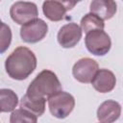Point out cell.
<instances>
[{
  "label": "cell",
  "instance_id": "1",
  "mask_svg": "<svg viewBox=\"0 0 123 123\" xmlns=\"http://www.w3.org/2000/svg\"><path fill=\"white\" fill-rule=\"evenodd\" d=\"M37 67V57L32 50L18 46L6 59L5 69L9 77L22 81L27 79Z\"/></svg>",
  "mask_w": 123,
  "mask_h": 123
},
{
  "label": "cell",
  "instance_id": "2",
  "mask_svg": "<svg viewBox=\"0 0 123 123\" xmlns=\"http://www.w3.org/2000/svg\"><path fill=\"white\" fill-rule=\"evenodd\" d=\"M60 90H62V84L57 75L51 70L44 69L30 83L26 94L34 97L48 98Z\"/></svg>",
  "mask_w": 123,
  "mask_h": 123
},
{
  "label": "cell",
  "instance_id": "3",
  "mask_svg": "<svg viewBox=\"0 0 123 123\" xmlns=\"http://www.w3.org/2000/svg\"><path fill=\"white\" fill-rule=\"evenodd\" d=\"M50 113L57 118L63 119L67 117L75 107L74 97L66 91L60 90L47 98Z\"/></svg>",
  "mask_w": 123,
  "mask_h": 123
},
{
  "label": "cell",
  "instance_id": "4",
  "mask_svg": "<svg viewBox=\"0 0 123 123\" xmlns=\"http://www.w3.org/2000/svg\"><path fill=\"white\" fill-rule=\"evenodd\" d=\"M85 44L88 52L94 56H105L111 47V37L103 30H92L86 33Z\"/></svg>",
  "mask_w": 123,
  "mask_h": 123
},
{
  "label": "cell",
  "instance_id": "5",
  "mask_svg": "<svg viewBox=\"0 0 123 123\" xmlns=\"http://www.w3.org/2000/svg\"><path fill=\"white\" fill-rule=\"evenodd\" d=\"M10 15L15 23L24 25L37 18V6L33 2L17 1L13 3L10 8Z\"/></svg>",
  "mask_w": 123,
  "mask_h": 123
},
{
  "label": "cell",
  "instance_id": "6",
  "mask_svg": "<svg viewBox=\"0 0 123 123\" xmlns=\"http://www.w3.org/2000/svg\"><path fill=\"white\" fill-rule=\"evenodd\" d=\"M47 32V23L40 18H36L22 25V27L20 28V37L24 42L37 43L45 37Z\"/></svg>",
  "mask_w": 123,
  "mask_h": 123
},
{
  "label": "cell",
  "instance_id": "7",
  "mask_svg": "<svg viewBox=\"0 0 123 123\" xmlns=\"http://www.w3.org/2000/svg\"><path fill=\"white\" fill-rule=\"evenodd\" d=\"M98 69L99 65L96 61L90 58H83L74 63L72 67V75L78 82L88 84L92 81Z\"/></svg>",
  "mask_w": 123,
  "mask_h": 123
},
{
  "label": "cell",
  "instance_id": "8",
  "mask_svg": "<svg viewBox=\"0 0 123 123\" xmlns=\"http://www.w3.org/2000/svg\"><path fill=\"white\" fill-rule=\"evenodd\" d=\"M82 29L77 23L70 22L63 25L59 30L57 39L62 47L72 48L79 43L82 38Z\"/></svg>",
  "mask_w": 123,
  "mask_h": 123
},
{
  "label": "cell",
  "instance_id": "9",
  "mask_svg": "<svg viewBox=\"0 0 123 123\" xmlns=\"http://www.w3.org/2000/svg\"><path fill=\"white\" fill-rule=\"evenodd\" d=\"M95 90L100 93H107L111 91L116 85V78L113 72L109 69H98L92 81L90 82Z\"/></svg>",
  "mask_w": 123,
  "mask_h": 123
},
{
  "label": "cell",
  "instance_id": "10",
  "mask_svg": "<svg viewBox=\"0 0 123 123\" xmlns=\"http://www.w3.org/2000/svg\"><path fill=\"white\" fill-rule=\"evenodd\" d=\"M121 114V106L114 100L103 102L97 110V119L102 123L114 122Z\"/></svg>",
  "mask_w": 123,
  "mask_h": 123
},
{
  "label": "cell",
  "instance_id": "11",
  "mask_svg": "<svg viewBox=\"0 0 123 123\" xmlns=\"http://www.w3.org/2000/svg\"><path fill=\"white\" fill-rule=\"evenodd\" d=\"M90 12L98 15L103 20L111 19L117 11L114 0H92L89 6Z\"/></svg>",
  "mask_w": 123,
  "mask_h": 123
},
{
  "label": "cell",
  "instance_id": "12",
  "mask_svg": "<svg viewBox=\"0 0 123 123\" xmlns=\"http://www.w3.org/2000/svg\"><path fill=\"white\" fill-rule=\"evenodd\" d=\"M46 98L44 97H34L25 93L20 100V108L32 112L37 117L41 116L45 111Z\"/></svg>",
  "mask_w": 123,
  "mask_h": 123
},
{
  "label": "cell",
  "instance_id": "13",
  "mask_svg": "<svg viewBox=\"0 0 123 123\" xmlns=\"http://www.w3.org/2000/svg\"><path fill=\"white\" fill-rule=\"evenodd\" d=\"M42 12L49 20L61 21L64 18L67 10L56 0H45L42 4Z\"/></svg>",
  "mask_w": 123,
  "mask_h": 123
},
{
  "label": "cell",
  "instance_id": "14",
  "mask_svg": "<svg viewBox=\"0 0 123 123\" xmlns=\"http://www.w3.org/2000/svg\"><path fill=\"white\" fill-rule=\"evenodd\" d=\"M18 104L16 93L10 88L0 89V112L12 111Z\"/></svg>",
  "mask_w": 123,
  "mask_h": 123
},
{
  "label": "cell",
  "instance_id": "15",
  "mask_svg": "<svg viewBox=\"0 0 123 123\" xmlns=\"http://www.w3.org/2000/svg\"><path fill=\"white\" fill-rule=\"evenodd\" d=\"M80 27L82 29V32H85L86 34L92 31V30H104L105 23L102 18H100L98 15L89 12L86 13L80 22Z\"/></svg>",
  "mask_w": 123,
  "mask_h": 123
},
{
  "label": "cell",
  "instance_id": "16",
  "mask_svg": "<svg viewBox=\"0 0 123 123\" xmlns=\"http://www.w3.org/2000/svg\"><path fill=\"white\" fill-rule=\"evenodd\" d=\"M37 117L33 114L32 112L20 108L17 110H13L11 114L10 122L11 123H17V122H28V123H36Z\"/></svg>",
  "mask_w": 123,
  "mask_h": 123
},
{
  "label": "cell",
  "instance_id": "17",
  "mask_svg": "<svg viewBox=\"0 0 123 123\" xmlns=\"http://www.w3.org/2000/svg\"><path fill=\"white\" fill-rule=\"evenodd\" d=\"M12 30L6 23L0 22V54L5 53L12 42Z\"/></svg>",
  "mask_w": 123,
  "mask_h": 123
},
{
  "label": "cell",
  "instance_id": "18",
  "mask_svg": "<svg viewBox=\"0 0 123 123\" xmlns=\"http://www.w3.org/2000/svg\"><path fill=\"white\" fill-rule=\"evenodd\" d=\"M56 1L60 2L62 5H63L64 8H65L67 11H70V10H72V9L76 6L77 3L81 2L82 0H56Z\"/></svg>",
  "mask_w": 123,
  "mask_h": 123
},
{
  "label": "cell",
  "instance_id": "19",
  "mask_svg": "<svg viewBox=\"0 0 123 123\" xmlns=\"http://www.w3.org/2000/svg\"><path fill=\"white\" fill-rule=\"evenodd\" d=\"M0 22H1V19H0Z\"/></svg>",
  "mask_w": 123,
  "mask_h": 123
},
{
  "label": "cell",
  "instance_id": "20",
  "mask_svg": "<svg viewBox=\"0 0 123 123\" xmlns=\"http://www.w3.org/2000/svg\"><path fill=\"white\" fill-rule=\"evenodd\" d=\"M0 1H1V0H0Z\"/></svg>",
  "mask_w": 123,
  "mask_h": 123
}]
</instances>
